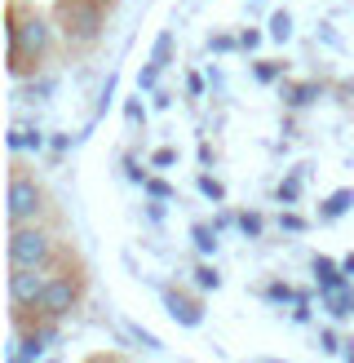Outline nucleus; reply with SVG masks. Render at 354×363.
<instances>
[{
    "label": "nucleus",
    "instance_id": "1",
    "mask_svg": "<svg viewBox=\"0 0 354 363\" xmlns=\"http://www.w3.org/2000/svg\"><path fill=\"white\" fill-rule=\"evenodd\" d=\"M5 45H9V76L23 80L35 76V67L49 58L53 49V27L45 23L40 13H18V5H9L5 13Z\"/></svg>",
    "mask_w": 354,
    "mask_h": 363
},
{
    "label": "nucleus",
    "instance_id": "2",
    "mask_svg": "<svg viewBox=\"0 0 354 363\" xmlns=\"http://www.w3.org/2000/svg\"><path fill=\"white\" fill-rule=\"evenodd\" d=\"M115 0H58V9H53V18H58V31L67 35L71 49H88L98 45V35L106 27V13H111Z\"/></svg>",
    "mask_w": 354,
    "mask_h": 363
},
{
    "label": "nucleus",
    "instance_id": "3",
    "mask_svg": "<svg viewBox=\"0 0 354 363\" xmlns=\"http://www.w3.org/2000/svg\"><path fill=\"white\" fill-rule=\"evenodd\" d=\"M5 257L9 266H53L58 257V244L40 222H27V226H9V244H5Z\"/></svg>",
    "mask_w": 354,
    "mask_h": 363
},
{
    "label": "nucleus",
    "instance_id": "4",
    "mask_svg": "<svg viewBox=\"0 0 354 363\" xmlns=\"http://www.w3.org/2000/svg\"><path fill=\"white\" fill-rule=\"evenodd\" d=\"M80 301H84V270L80 266H62L58 275H49V288H45L40 306H35V315L40 319H67Z\"/></svg>",
    "mask_w": 354,
    "mask_h": 363
},
{
    "label": "nucleus",
    "instance_id": "5",
    "mask_svg": "<svg viewBox=\"0 0 354 363\" xmlns=\"http://www.w3.org/2000/svg\"><path fill=\"white\" fill-rule=\"evenodd\" d=\"M40 213H45V186L31 173L13 169L9 173V191H5V222L9 226H27V222H40Z\"/></svg>",
    "mask_w": 354,
    "mask_h": 363
},
{
    "label": "nucleus",
    "instance_id": "6",
    "mask_svg": "<svg viewBox=\"0 0 354 363\" xmlns=\"http://www.w3.org/2000/svg\"><path fill=\"white\" fill-rule=\"evenodd\" d=\"M49 288V270L45 266H9V306L35 311Z\"/></svg>",
    "mask_w": 354,
    "mask_h": 363
},
{
    "label": "nucleus",
    "instance_id": "7",
    "mask_svg": "<svg viewBox=\"0 0 354 363\" xmlns=\"http://www.w3.org/2000/svg\"><path fill=\"white\" fill-rule=\"evenodd\" d=\"M164 311H169L173 323H182V328H204V306L190 293H182V288H164Z\"/></svg>",
    "mask_w": 354,
    "mask_h": 363
},
{
    "label": "nucleus",
    "instance_id": "8",
    "mask_svg": "<svg viewBox=\"0 0 354 363\" xmlns=\"http://www.w3.org/2000/svg\"><path fill=\"white\" fill-rule=\"evenodd\" d=\"M319 301H324L328 319H354V279L332 288V293H319Z\"/></svg>",
    "mask_w": 354,
    "mask_h": 363
},
{
    "label": "nucleus",
    "instance_id": "9",
    "mask_svg": "<svg viewBox=\"0 0 354 363\" xmlns=\"http://www.w3.org/2000/svg\"><path fill=\"white\" fill-rule=\"evenodd\" d=\"M314 284H319V293H332V288L350 284V275L341 270V262H332V257H314Z\"/></svg>",
    "mask_w": 354,
    "mask_h": 363
},
{
    "label": "nucleus",
    "instance_id": "10",
    "mask_svg": "<svg viewBox=\"0 0 354 363\" xmlns=\"http://www.w3.org/2000/svg\"><path fill=\"white\" fill-rule=\"evenodd\" d=\"M350 208H354V186H341L319 204V222H336V217H346Z\"/></svg>",
    "mask_w": 354,
    "mask_h": 363
},
{
    "label": "nucleus",
    "instance_id": "11",
    "mask_svg": "<svg viewBox=\"0 0 354 363\" xmlns=\"http://www.w3.org/2000/svg\"><path fill=\"white\" fill-rule=\"evenodd\" d=\"M314 98H324V84H319V80H306V84H283V102H288L292 111L310 106Z\"/></svg>",
    "mask_w": 354,
    "mask_h": 363
},
{
    "label": "nucleus",
    "instance_id": "12",
    "mask_svg": "<svg viewBox=\"0 0 354 363\" xmlns=\"http://www.w3.org/2000/svg\"><path fill=\"white\" fill-rule=\"evenodd\" d=\"M301 177H306V169H292V173H288V177H283L279 186H275V199H279L283 208L301 204Z\"/></svg>",
    "mask_w": 354,
    "mask_h": 363
},
{
    "label": "nucleus",
    "instance_id": "13",
    "mask_svg": "<svg viewBox=\"0 0 354 363\" xmlns=\"http://www.w3.org/2000/svg\"><path fill=\"white\" fill-rule=\"evenodd\" d=\"M217 235H222V230L208 226V222H195V226H190V240H195V248H200V257H212V252H217V244H222Z\"/></svg>",
    "mask_w": 354,
    "mask_h": 363
},
{
    "label": "nucleus",
    "instance_id": "14",
    "mask_svg": "<svg viewBox=\"0 0 354 363\" xmlns=\"http://www.w3.org/2000/svg\"><path fill=\"white\" fill-rule=\"evenodd\" d=\"M266 35H270L275 45H288V40H292V13H288V9H275L270 23H266Z\"/></svg>",
    "mask_w": 354,
    "mask_h": 363
},
{
    "label": "nucleus",
    "instance_id": "15",
    "mask_svg": "<svg viewBox=\"0 0 354 363\" xmlns=\"http://www.w3.org/2000/svg\"><path fill=\"white\" fill-rule=\"evenodd\" d=\"M173 49H177V35L164 27V31L155 35V45H151V62H155V67H169V62H173Z\"/></svg>",
    "mask_w": 354,
    "mask_h": 363
},
{
    "label": "nucleus",
    "instance_id": "16",
    "mask_svg": "<svg viewBox=\"0 0 354 363\" xmlns=\"http://www.w3.org/2000/svg\"><path fill=\"white\" fill-rule=\"evenodd\" d=\"M261 297L270 301V306H297V297H301V293H297L292 284H283V279H275V284H266V288H261Z\"/></svg>",
    "mask_w": 354,
    "mask_h": 363
},
{
    "label": "nucleus",
    "instance_id": "17",
    "mask_svg": "<svg viewBox=\"0 0 354 363\" xmlns=\"http://www.w3.org/2000/svg\"><path fill=\"white\" fill-rule=\"evenodd\" d=\"M195 288H200V293H217V288H222V275H217V266H212V262L195 266Z\"/></svg>",
    "mask_w": 354,
    "mask_h": 363
},
{
    "label": "nucleus",
    "instance_id": "18",
    "mask_svg": "<svg viewBox=\"0 0 354 363\" xmlns=\"http://www.w3.org/2000/svg\"><path fill=\"white\" fill-rule=\"evenodd\" d=\"M195 186H200V195L212 199V204H226V186H222L212 173H200V177H195Z\"/></svg>",
    "mask_w": 354,
    "mask_h": 363
},
{
    "label": "nucleus",
    "instance_id": "19",
    "mask_svg": "<svg viewBox=\"0 0 354 363\" xmlns=\"http://www.w3.org/2000/svg\"><path fill=\"white\" fill-rule=\"evenodd\" d=\"M253 76H257L261 84H279V80H283V62H270V58H257V62H253Z\"/></svg>",
    "mask_w": 354,
    "mask_h": 363
},
{
    "label": "nucleus",
    "instance_id": "20",
    "mask_svg": "<svg viewBox=\"0 0 354 363\" xmlns=\"http://www.w3.org/2000/svg\"><path fill=\"white\" fill-rule=\"evenodd\" d=\"M159 71H164V67H155V62L147 58V67L137 71V94H155V89H159Z\"/></svg>",
    "mask_w": 354,
    "mask_h": 363
},
{
    "label": "nucleus",
    "instance_id": "21",
    "mask_svg": "<svg viewBox=\"0 0 354 363\" xmlns=\"http://www.w3.org/2000/svg\"><path fill=\"white\" fill-rule=\"evenodd\" d=\"M239 230L248 235V240H261V230H266V217H261V213H253V208H248V213H239Z\"/></svg>",
    "mask_w": 354,
    "mask_h": 363
},
{
    "label": "nucleus",
    "instance_id": "22",
    "mask_svg": "<svg viewBox=\"0 0 354 363\" xmlns=\"http://www.w3.org/2000/svg\"><path fill=\"white\" fill-rule=\"evenodd\" d=\"M129 337L137 341L142 350H164V341H159V337H155L151 328H142V323H129Z\"/></svg>",
    "mask_w": 354,
    "mask_h": 363
},
{
    "label": "nucleus",
    "instance_id": "23",
    "mask_svg": "<svg viewBox=\"0 0 354 363\" xmlns=\"http://www.w3.org/2000/svg\"><path fill=\"white\" fill-rule=\"evenodd\" d=\"M124 120H129V129H137V124H147V102H142V94L124 102Z\"/></svg>",
    "mask_w": 354,
    "mask_h": 363
},
{
    "label": "nucleus",
    "instance_id": "24",
    "mask_svg": "<svg viewBox=\"0 0 354 363\" xmlns=\"http://www.w3.org/2000/svg\"><path fill=\"white\" fill-rule=\"evenodd\" d=\"M208 49H212V53H235V49H239V35L212 31V35H208Z\"/></svg>",
    "mask_w": 354,
    "mask_h": 363
},
{
    "label": "nucleus",
    "instance_id": "25",
    "mask_svg": "<svg viewBox=\"0 0 354 363\" xmlns=\"http://www.w3.org/2000/svg\"><path fill=\"white\" fill-rule=\"evenodd\" d=\"M266 40H270V35H266V31H257V27H248V31H239V49L244 53H257Z\"/></svg>",
    "mask_w": 354,
    "mask_h": 363
},
{
    "label": "nucleus",
    "instance_id": "26",
    "mask_svg": "<svg viewBox=\"0 0 354 363\" xmlns=\"http://www.w3.org/2000/svg\"><path fill=\"white\" fill-rule=\"evenodd\" d=\"M306 226H310V222H306L301 213H292V208H283V213H279V230H288V235H301Z\"/></svg>",
    "mask_w": 354,
    "mask_h": 363
},
{
    "label": "nucleus",
    "instance_id": "27",
    "mask_svg": "<svg viewBox=\"0 0 354 363\" xmlns=\"http://www.w3.org/2000/svg\"><path fill=\"white\" fill-rule=\"evenodd\" d=\"M341 346H346V341L336 337V328H319V350H324V354H341Z\"/></svg>",
    "mask_w": 354,
    "mask_h": 363
},
{
    "label": "nucleus",
    "instance_id": "28",
    "mask_svg": "<svg viewBox=\"0 0 354 363\" xmlns=\"http://www.w3.org/2000/svg\"><path fill=\"white\" fill-rule=\"evenodd\" d=\"M142 191H147L151 199H173V195H177V191L169 186V182H164V177H147V186H142Z\"/></svg>",
    "mask_w": 354,
    "mask_h": 363
},
{
    "label": "nucleus",
    "instance_id": "29",
    "mask_svg": "<svg viewBox=\"0 0 354 363\" xmlns=\"http://www.w3.org/2000/svg\"><path fill=\"white\" fill-rule=\"evenodd\" d=\"M173 164H177V147H159L151 155V169H173Z\"/></svg>",
    "mask_w": 354,
    "mask_h": 363
},
{
    "label": "nucleus",
    "instance_id": "30",
    "mask_svg": "<svg viewBox=\"0 0 354 363\" xmlns=\"http://www.w3.org/2000/svg\"><path fill=\"white\" fill-rule=\"evenodd\" d=\"M115 71H111V76H106V84H102V98H98V116H106V106H111V98H115Z\"/></svg>",
    "mask_w": 354,
    "mask_h": 363
},
{
    "label": "nucleus",
    "instance_id": "31",
    "mask_svg": "<svg viewBox=\"0 0 354 363\" xmlns=\"http://www.w3.org/2000/svg\"><path fill=\"white\" fill-rule=\"evenodd\" d=\"M5 147H9L13 155H18V151H27V129H9V133H5Z\"/></svg>",
    "mask_w": 354,
    "mask_h": 363
},
{
    "label": "nucleus",
    "instance_id": "32",
    "mask_svg": "<svg viewBox=\"0 0 354 363\" xmlns=\"http://www.w3.org/2000/svg\"><path fill=\"white\" fill-rule=\"evenodd\" d=\"M151 106H155V111H169V106H173V94H164V89H155V94H151Z\"/></svg>",
    "mask_w": 354,
    "mask_h": 363
},
{
    "label": "nucleus",
    "instance_id": "33",
    "mask_svg": "<svg viewBox=\"0 0 354 363\" xmlns=\"http://www.w3.org/2000/svg\"><path fill=\"white\" fill-rule=\"evenodd\" d=\"M212 226H217V230H226V226H239V217H235V213H226V208H222L217 217H212Z\"/></svg>",
    "mask_w": 354,
    "mask_h": 363
},
{
    "label": "nucleus",
    "instance_id": "34",
    "mask_svg": "<svg viewBox=\"0 0 354 363\" xmlns=\"http://www.w3.org/2000/svg\"><path fill=\"white\" fill-rule=\"evenodd\" d=\"M45 147V133L40 129H27V151H40Z\"/></svg>",
    "mask_w": 354,
    "mask_h": 363
},
{
    "label": "nucleus",
    "instance_id": "35",
    "mask_svg": "<svg viewBox=\"0 0 354 363\" xmlns=\"http://www.w3.org/2000/svg\"><path fill=\"white\" fill-rule=\"evenodd\" d=\"M186 89H190L195 98H200V94H204V76H195V71H190V76H186Z\"/></svg>",
    "mask_w": 354,
    "mask_h": 363
},
{
    "label": "nucleus",
    "instance_id": "36",
    "mask_svg": "<svg viewBox=\"0 0 354 363\" xmlns=\"http://www.w3.org/2000/svg\"><path fill=\"white\" fill-rule=\"evenodd\" d=\"M49 147H53V151H67V147H71V138H67V133H53V138H49Z\"/></svg>",
    "mask_w": 354,
    "mask_h": 363
},
{
    "label": "nucleus",
    "instance_id": "37",
    "mask_svg": "<svg viewBox=\"0 0 354 363\" xmlns=\"http://www.w3.org/2000/svg\"><path fill=\"white\" fill-rule=\"evenodd\" d=\"M35 94H53V80H31V98Z\"/></svg>",
    "mask_w": 354,
    "mask_h": 363
},
{
    "label": "nucleus",
    "instance_id": "38",
    "mask_svg": "<svg viewBox=\"0 0 354 363\" xmlns=\"http://www.w3.org/2000/svg\"><path fill=\"white\" fill-rule=\"evenodd\" d=\"M341 270H346V275L354 279V252H346V257H341Z\"/></svg>",
    "mask_w": 354,
    "mask_h": 363
},
{
    "label": "nucleus",
    "instance_id": "39",
    "mask_svg": "<svg viewBox=\"0 0 354 363\" xmlns=\"http://www.w3.org/2000/svg\"><path fill=\"white\" fill-rule=\"evenodd\" d=\"M341 363H354V341H346V346H341Z\"/></svg>",
    "mask_w": 354,
    "mask_h": 363
},
{
    "label": "nucleus",
    "instance_id": "40",
    "mask_svg": "<svg viewBox=\"0 0 354 363\" xmlns=\"http://www.w3.org/2000/svg\"><path fill=\"white\" fill-rule=\"evenodd\" d=\"M248 363H288V359H248Z\"/></svg>",
    "mask_w": 354,
    "mask_h": 363
},
{
    "label": "nucleus",
    "instance_id": "41",
    "mask_svg": "<svg viewBox=\"0 0 354 363\" xmlns=\"http://www.w3.org/2000/svg\"><path fill=\"white\" fill-rule=\"evenodd\" d=\"M45 363H58V359H45Z\"/></svg>",
    "mask_w": 354,
    "mask_h": 363
}]
</instances>
